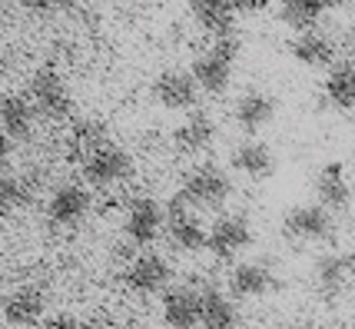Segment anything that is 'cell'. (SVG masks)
<instances>
[{
	"label": "cell",
	"instance_id": "cell-1",
	"mask_svg": "<svg viewBox=\"0 0 355 329\" xmlns=\"http://www.w3.org/2000/svg\"><path fill=\"white\" fill-rule=\"evenodd\" d=\"M239 57V40L226 33V37H216V44L209 50H202L200 57L193 60V80L200 87V94H209V96H219L226 94L232 80V63Z\"/></svg>",
	"mask_w": 355,
	"mask_h": 329
},
{
	"label": "cell",
	"instance_id": "cell-2",
	"mask_svg": "<svg viewBox=\"0 0 355 329\" xmlns=\"http://www.w3.org/2000/svg\"><path fill=\"white\" fill-rule=\"evenodd\" d=\"M230 193H232L230 176L219 167H213V163H202L196 170H189V176L183 180L180 200L186 206H193L196 213H202V210H219L230 200Z\"/></svg>",
	"mask_w": 355,
	"mask_h": 329
},
{
	"label": "cell",
	"instance_id": "cell-3",
	"mask_svg": "<svg viewBox=\"0 0 355 329\" xmlns=\"http://www.w3.org/2000/svg\"><path fill=\"white\" fill-rule=\"evenodd\" d=\"M31 103L33 110L46 117V120H67L73 113V94L67 87V80L57 74V70H37L31 80Z\"/></svg>",
	"mask_w": 355,
	"mask_h": 329
},
{
	"label": "cell",
	"instance_id": "cell-4",
	"mask_svg": "<svg viewBox=\"0 0 355 329\" xmlns=\"http://www.w3.org/2000/svg\"><path fill=\"white\" fill-rule=\"evenodd\" d=\"M163 233H166V239L173 243V250H180V253L206 250V226H202L200 213L180 200V193H176V196H173V203L166 206Z\"/></svg>",
	"mask_w": 355,
	"mask_h": 329
},
{
	"label": "cell",
	"instance_id": "cell-5",
	"mask_svg": "<svg viewBox=\"0 0 355 329\" xmlns=\"http://www.w3.org/2000/svg\"><path fill=\"white\" fill-rule=\"evenodd\" d=\"M83 163V176H87V183L90 187H116V183H123L126 176L133 173V160L126 150L120 146H113V143H103V146H96L90 157L80 160Z\"/></svg>",
	"mask_w": 355,
	"mask_h": 329
},
{
	"label": "cell",
	"instance_id": "cell-6",
	"mask_svg": "<svg viewBox=\"0 0 355 329\" xmlns=\"http://www.w3.org/2000/svg\"><path fill=\"white\" fill-rule=\"evenodd\" d=\"M252 243V226L243 213H226L206 230V250L216 260H236Z\"/></svg>",
	"mask_w": 355,
	"mask_h": 329
},
{
	"label": "cell",
	"instance_id": "cell-7",
	"mask_svg": "<svg viewBox=\"0 0 355 329\" xmlns=\"http://www.w3.org/2000/svg\"><path fill=\"white\" fill-rule=\"evenodd\" d=\"M90 206H93V196L90 189L77 187V183H63V187L53 189L50 203H46V219L60 230H73L80 226L83 219L90 217Z\"/></svg>",
	"mask_w": 355,
	"mask_h": 329
},
{
	"label": "cell",
	"instance_id": "cell-8",
	"mask_svg": "<svg viewBox=\"0 0 355 329\" xmlns=\"http://www.w3.org/2000/svg\"><path fill=\"white\" fill-rule=\"evenodd\" d=\"M163 219H166V206L153 200V196H139L126 206L123 217V233L137 243V246H150L156 236L163 233Z\"/></svg>",
	"mask_w": 355,
	"mask_h": 329
},
{
	"label": "cell",
	"instance_id": "cell-9",
	"mask_svg": "<svg viewBox=\"0 0 355 329\" xmlns=\"http://www.w3.org/2000/svg\"><path fill=\"white\" fill-rule=\"evenodd\" d=\"M0 313H3V323L7 326H17V329H27V326H37L46 313V293L40 286H17L10 289L3 303H0Z\"/></svg>",
	"mask_w": 355,
	"mask_h": 329
},
{
	"label": "cell",
	"instance_id": "cell-10",
	"mask_svg": "<svg viewBox=\"0 0 355 329\" xmlns=\"http://www.w3.org/2000/svg\"><path fill=\"white\" fill-rule=\"evenodd\" d=\"M170 276H173V269L166 263V256H159V253H139L137 260L126 267L123 282L133 293H139V296H153V293H163L170 286Z\"/></svg>",
	"mask_w": 355,
	"mask_h": 329
},
{
	"label": "cell",
	"instance_id": "cell-11",
	"mask_svg": "<svg viewBox=\"0 0 355 329\" xmlns=\"http://www.w3.org/2000/svg\"><path fill=\"white\" fill-rule=\"evenodd\" d=\"M282 233L302 239V243H319L332 236V213L319 203H302L293 206L286 219H282Z\"/></svg>",
	"mask_w": 355,
	"mask_h": 329
},
{
	"label": "cell",
	"instance_id": "cell-12",
	"mask_svg": "<svg viewBox=\"0 0 355 329\" xmlns=\"http://www.w3.org/2000/svg\"><path fill=\"white\" fill-rule=\"evenodd\" d=\"M153 100L166 110H193L200 103V87L189 70H166L153 80Z\"/></svg>",
	"mask_w": 355,
	"mask_h": 329
},
{
	"label": "cell",
	"instance_id": "cell-13",
	"mask_svg": "<svg viewBox=\"0 0 355 329\" xmlns=\"http://www.w3.org/2000/svg\"><path fill=\"white\" fill-rule=\"evenodd\" d=\"M213 140H216V120H213L209 113H202V110H193L183 124L173 130V146H176V153H183V157H200V153H206V150L213 146Z\"/></svg>",
	"mask_w": 355,
	"mask_h": 329
},
{
	"label": "cell",
	"instance_id": "cell-14",
	"mask_svg": "<svg viewBox=\"0 0 355 329\" xmlns=\"http://www.w3.org/2000/svg\"><path fill=\"white\" fill-rule=\"evenodd\" d=\"M163 323L170 329L200 326V289L196 286H166L163 289Z\"/></svg>",
	"mask_w": 355,
	"mask_h": 329
},
{
	"label": "cell",
	"instance_id": "cell-15",
	"mask_svg": "<svg viewBox=\"0 0 355 329\" xmlns=\"http://www.w3.org/2000/svg\"><path fill=\"white\" fill-rule=\"evenodd\" d=\"M276 276L266 263H236L230 273V296L236 299H263L272 293Z\"/></svg>",
	"mask_w": 355,
	"mask_h": 329
},
{
	"label": "cell",
	"instance_id": "cell-16",
	"mask_svg": "<svg viewBox=\"0 0 355 329\" xmlns=\"http://www.w3.org/2000/svg\"><path fill=\"white\" fill-rule=\"evenodd\" d=\"M315 196L319 206H325L329 213H342L352 203V187H349V176L342 170V163H325L322 173L315 176Z\"/></svg>",
	"mask_w": 355,
	"mask_h": 329
},
{
	"label": "cell",
	"instance_id": "cell-17",
	"mask_svg": "<svg viewBox=\"0 0 355 329\" xmlns=\"http://www.w3.org/2000/svg\"><path fill=\"white\" fill-rule=\"evenodd\" d=\"M33 117H37V110H33L31 96H24V94L0 96V130L10 140H31Z\"/></svg>",
	"mask_w": 355,
	"mask_h": 329
},
{
	"label": "cell",
	"instance_id": "cell-18",
	"mask_svg": "<svg viewBox=\"0 0 355 329\" xmlns=\"http://www.w3.org/2000/svg\"><path fill=\"white\" fill-rule=\"evenodd\" d=\"M200 326L202 329H239V310L216 286L200 289Z\"/></svg>",
	"mask_w": 355,
	"mask_h": 329
},
{
	"label": "cell",
	"instance_id": "cell-19",
	"mask_svg": "<svg viewBox=\"0 0 355 329\" xmlns=\"http://www.w3.org/2000/svg\"><path fill=\"white\" fill-rule=\"evenodd\" d=\"M232 117H236L239 130L259 133L266 124H272V117H276V100L269 94H263V90H246V94L236 100Z\"/></svg>",
	"mask_w": 355,
	"mask_h": 329
},
{
	"label": "cell",
	"instance_id": "cell-20",
	"mask_svg": "<svg viewBox=\"0 0 355 329\" xmlns=\"http://www.w3.org/2000/svg\"><path fill=\"white\" fill-rule=\"evenodd\" d=\"M232 167L249 180H266L276 173V153L263 140H246L232 150Z\"/></svg>",
	"mask_w": 355,
	"mask_h": 329
},
{
	"label": "cell",
	"instance_id": "cell-21",
	"mask_svg": "<svg viewBox=\"0 0 355 329\" xmlns=\"http://www.w3.org/2000/svg\"><path fill=\"white\" fill-rule=\"evenodd\" d=\"M355 280V256H345V253H329L315 263V282L325 296H336L342 293L349 282Z\"/></svg>",
	"mask_w": 355,
	"mask_h": 329
},
{
	"label": "cell",
	"instance_id": "cell-22",
	"mask_svg": "<svg viewBox=\"0 0 355 329\" xmlns=\"http://www.w3.org/2000/svg\"><path fill=\"white\" fill-rule=\"evenodd\" d=\"M293 57L302 67H312V70H322V67H332L336 63V44L319 31H302L293 40Z\"/></svg>",
	"mask_w": 355,
	"mask_h": 329
},
{
	"label": "cell",
	"instance_id": "cell-23",
	"mask_svg": "<svg viewBox=\"0 0 355 329\" xmlns=\"http://www.w3.org/2000/svg\"><path fill=\"white\" fill-rule=\"evenodd\" d=\"M189 10L196 17V24H200L202 31H209L213 37L232 33V24H236L232 0H189Z\"/></svg>",
	"mask_w": 355,
	"mask_h": 329
},
{
	"label": "cell",
	"instance_id": "cell-24",
	"mask_svg": "<svg viewBox=\"0 0 355 329\" xmlns=\"http://www.w3.org/2000/svg\"><path fill=\"white\" fill-rule=\"evenodd\" d=\"M67 143H70V157H90L96 146H103L107 140V126L100 124V120H77L73 124V130H70V137H67Z\"/></svg>",
	"mask_w": 355,
	"mask_h": 329
},
{
	"label": "cell",
	"instance_id": "cell-25",
	"mask_svg": "<svg viewBox=\"0 0 355 329\" xmlns=\"http://www.w3.org/2000/svg\"><path fill=\"white\" fill-rule=\"evenodd\" d=\"M325 14L322 0H279V17L295 27V31H309L319 24V17Z\"/></svg>",
	"mask_w": 355,
	"mask_h": 329
},
{
	"label": "cell",
	"instance_id": "cell-26",
	"mask_svg": "<svg viewBox=\"0 0 355 329\" xmlns=\"http://www.w3.org/2000/svg\"><path fill=\"white\" fill-rule=\"evenodd\" d=\"M31 203V183L14 173H0V217H14Z\"/></svg>",
	"mask_w": 355,
	"mask_h": 329
},
{
	"label": "cell",
	"instance_id": "cell-27",
	"mask_svg": "<svg viewBox=\"0 0 355 329\" xmlns=\"http://www.w3.org/2000/svg\"><path fill=\"white\" fill-rule=\"evenodd\" d=\"M325 96H329L332 107H339V110H352L355 107L352 70H349V63H342V67H332V70H329V77H325Z\"/></svg>",
	"mask_w": 355,
	"mask_h": 329
},
{
	"label": "cell",
	"instance_id": "cell-28",
	"mask_svg": "<svg viewBox=\"0 0 355 329\" xmlns=\"http://www.w3.org/2000/svg\"><path fill=\"white\" fill-rule=\"evenodd\" d=\"M40 329H90V323L73 313H57V316H50V319H44Z\"/></svg>",
	"mask_w": 355,
	"mask_h": 329
},
{
	"label": "cell",
	"instance_id": "cell-29",
	"mask_svg": "<svg viewBox=\"0 0 355 329\" xmlns=\"http://www.w3.org/2000/svg\"><path fill=\"white\" fill-rule=\"evenodd\" d=\"M67 0H24V7L33 14H50V10H60Z\"/></svg>",
	"mask_w": 355,
	"mask_h": 329
},
{
	"label": "cell",
	"instance_id": "cell-30",
	"mask_svg": "<svg viewBox=\"0 0 355 329\" xmlns=\"http://www.w3.org/2000/svg\"><path fill=\"white\" fill-rule=\"evenodd\" d=\"M232 7H236V14H259L269 7V0H232Z\"/></svg>",
	"mask_w": 355,
	"mask_h": 329
},
{
	"label": "cell",
	"instance_id": "cell-31",
	"mask_svg": "<svg viewBox=\"0 0 355 329\" xmlns=\"http://www.w3.org/2000/svg\"><path fill=\"white\" fill-rule=\"evenodd\" d=\"M10 157H14V140H10V137L0 130V170L10 163Z\"/></svg>",
	"mask_w": 355,
	"mask_h": 329
},
{
	"label": "cell",
	"instance_id": "cell-32",
	"mask_svg": "<svg viewBox=\"0 0 355 329\" xmlns=\"http://www.w3.org/2000/svg\"><path fill=\"white\" fill-rule=\"evenodd\" d=\"M342 3H345V0H322L325 10H336V7H342Z\"/></svg>",
	"mask_w": 355,
	"mask_h": 329
},
{
	"label": "cell",
	"instance_id": "cell-33",
	"mask_svg": "<svg viewBox=\"0 0 355 329\" xmlns=\"http://www.w3.org/2000/svg\"><path fill=\"white\" fill-rule=\"evenodd\" d=\"M349 70H352V94H355V63H349Z\"/></svg>",
	"mask_w": 355,
	"mask_h": 329
},
{
	"label": "cell",
	"instance_id": "cell-34",
	"mask_svg": "<svg viewBox=\"0 0 355 329\" xmlns=\"http://www.w3.org/2000/svg\"><path fill=\"white\" fill-rule=\"evenodd\" d=\"M352 63H355V40H352Z\"/></svg>",
	"mask_w": 355,
	"mask_h": 329
}]
</instances>
